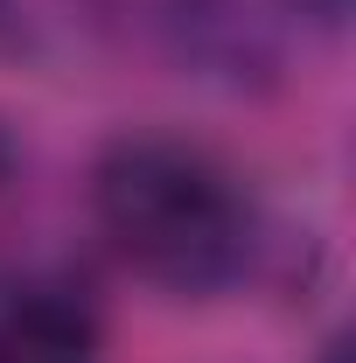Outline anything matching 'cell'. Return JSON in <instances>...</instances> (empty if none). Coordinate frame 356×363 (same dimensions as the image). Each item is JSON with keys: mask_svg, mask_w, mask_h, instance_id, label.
Wrapping results in <instances>:
<instances>
[{"mask_svg": "<svg viewBox=\"0 0 356 363\" xmlns=\"http://www.w3.org/2000/svg\"><path fill=\"white\" fill-rule=\"evenodd\" d=\"M0 363H98V328L77 301L21 294L0 315Z\"/></svg>", "mask_w": 356, "mask_h": 363, "instance_id": "7a4b0ae2", "label": "cell"}, {"mask_svg": "<svg viewBox=\"0 0 356 363\" xmlns=\"http://www.w3.org/2000/svg\"><path fill=\"white\" fill-rule=\"evenodd\" d=\"M308 7H321V14H335V7H343V0H308Z\"/></svg>", "mask_w": 356, "mask_h": 363, "instance_id": "3957f363", "label": "cell"}, {"mask_svg": "<svg viewBox=\"0 0 356 363\" xmlns=\"http://www.w3.org/2000/svg\"><path fill=\"white\" fill-rule=\"evenodd\" d=\"M91 217L105 245L168 294H210L252 252L238 182L189 140L126 133L91 168Z\"/></svg>", "mask_w": 356, "mask_h": 363, "instance_id": "6da1fadb", "label": "cell"}]
</instances>
